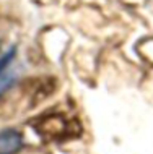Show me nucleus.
Instances as JSON below:
<instances>
[{"instance_id": "nucleus-1", "label": "nucleus", "mask_w": 153, "mask_h": 154, "mask_svg": "<svg viewBox=\"0 0 153 154\" xmlns=\"http://www.w3.org/2000/svg\"><path fill=\"white\" fill-rule=\"evenodd\" d=\"M24 146L23 133L16 128H5L0 131V154H18Z\"/></svg>"}, {"instance_id": "nucleus-2", "label": "nucleus", "mask_w": 153, "mask_h": 154, "mask_svg": "<svg viewBox=\"0 0 153 154\" xmlns=\"http://www.w3.org/2000/svg\"><path fill=\"white\" fill-rule=\"evenodd\" d=\"M15 55H16V45H11L10 49H7V51L0 55V76H2L3 72L8 68V65L13 62Z\"/></svg>"}, {"instance_id": "nucleus-3", "label": "nucleus", "mask_w": 153, "mask_h": 154, "mask_svg": "<svg viewBox=\"0 0 153 154\" xmlns=\"http://www.w3.org/2000/svg\"><path fill=\"white\" fill-rule=\"evenodd\" d=\"M13 83H15L13 75H11V76L10 75H8V76H0V97H2L11 86H13Z\"/></svg>"}]
</instances>
